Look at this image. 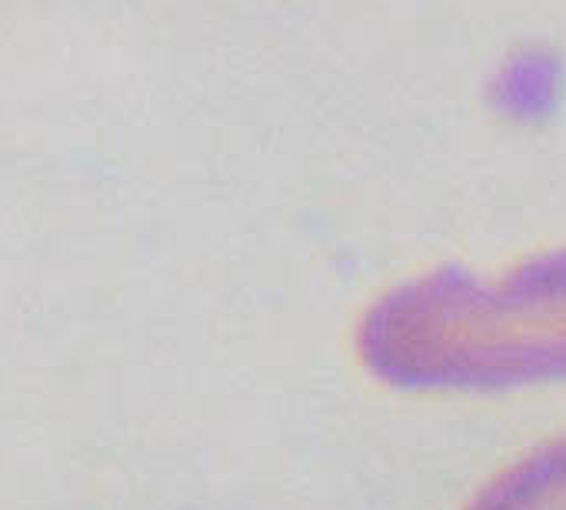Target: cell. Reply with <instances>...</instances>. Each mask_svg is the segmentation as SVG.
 I'll use <instances>...</instances> for the list:
<instances>
[{"label":"cell","mask_w":566,"mask_h":510,"mask_svg":"<svg viewBox=\"0 0 566 510\" xmlns=\"http://www.w3.org/2000/svg\"><path fill=\"white\" fill-rule=\"evenodd\" d=\"M364 367L397 391L493 394L566 381V247L500 274L437 268L357 324Z\"/></svg>","instance_id":"1"},{"label":"cell","mask_w":566,"mask_h":510,"mask_svg":"<svg viewBox=\"0 0 566 510\" xmlns=\"http://www.w3.org/2000/svg\"><path fill=\"white\" fill-rule=\"evenodd\" d=\"M463 510H566V437L513 460Z\"/></svg>","instance_id":"2"}]
</instances>
